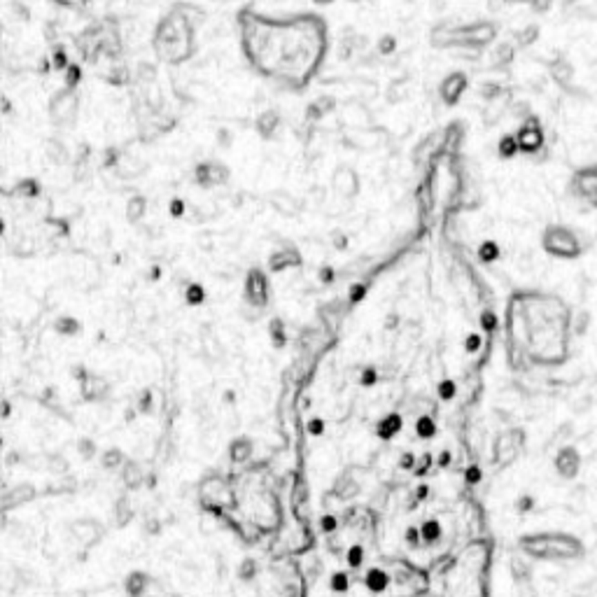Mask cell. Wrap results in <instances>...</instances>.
Wrapping results in <instances>:
<instances>
[{"instance_id":"cell-1","label":"cell","mask_w":597,"mask_h":597,"mask_svg":"<svg viewBox=\"0 0 597 597\" xmlns=\"http://www.w3.org/2000/svg\"><path fill=\"white\" fill-rule=\"evenodd\" d=\"M238 26L248 63L285 89L309 87L327 57V26L317 14L273 19L255 10H243Z\"/></svg>"},{"instance_id":"cell-26","label":"cell","mask_w":597,"mask_h":597,"mask_svg":"<svg viewBox=\"0 0 597 597\" xmlns=\"http://www.w3.org/2000/svg\"><path fill=\"white\" fill-rule=\"evenodd\" d=\"M275 126H278V117H275V112H266V115H262V119H260V128H262L264 133H271Z\"/></svg>"},{"instance_id":"cell-20","label":"cell","mask_w":597,"mask_h":597,"mask_svg":"<svg viewBox=\"0 0 597 597\" xmlns=\"http://www.w3.org/2000/svg\"><path fill=\"white\" fill-rule=\"evenodd\" d=\"M79 329V322L75 317H59L57 320V331L59 334H75V331Z\"/></svg>"},{"instance_id":"cell-13","label":"cell","mask_w":597,"mask_h":597,"mask_svg":"<svg viewBox=\"0 0 597 597\" xmlns=\"http://www.w3.org/2000/svg\"><path fill=\"white\" fill-rule=\"evenodd\" d=\"M52 110H54V119L63 121V117H70L72 112H75V98L72 96H57Z\"/></svg>"},{"instance_id":"cell-38","label":"cell","mask_w":597,"mask_h":597,"mask_svg":"<svg viewBox=\"0 0 597 597\" xmlns=\"http://www.w3.org/2000/svg\"><path fill=\"white\" fill-rule=\"evenodd\" d=\"M406 539H409V541H415V539H418V530H409V532H406Z\"/></svg>"},{"instance_id":"cell-4","label":"cell","mask_w":597,"mask_h":597,"mask_svg":"<svg viewBox=\"0 0 597 597\" xmlns=\"http://www.w3.org/2000/svg\"><path fill=\"white\" fill-rule=\"evenodd\" d=\"M520 549L530 558L551 560V562H569L586 556L583 541L567 532H539L520 539Z\"/></svg>"},{"instance_id":"cell-32","label":"cell","mask_w":597,"mask_h":597,"mask_svg":"<svg viewBox=\"0 0 597 597\" xmlns=\"http://www.w3.org/2000/svg\"><path fill=\"white\" fill-rule=\"evenodd\" d=\"M255 576V562L252 560H245L241 565V578H252Z\"/></svg>"},{"instance_id":"cell-12","label":"cell","mask_w":597,"mask_h":597,"mask_svg":"<svg viewBox=\"0 0 597 597\" xmlns=\"http://www.w3.org/2000/svg\"><path fill=\"white\" fill-rule=\"evenodd\" d=\"M199 180L203 184H219L226 180V170L222 166H211V164H203L199 166Z\"/></svg>"},{"instance_id":"cell-24","label":"cell","mask_w":597,"mask_h":597,"mask_svg":"<svg viewBox=\"0 0 597 597\" xmlns=\"http://www.w3.org/2000/svg\"><path fill=\"white\" fill-rule=\"evenodd\" d=\"M124 481H126V485H131V488H135V485H140V481H143V478H140V471H138V464H128L126 462V476H124Z\"/></svg>"},{"instance_id":"cell-22","label":"cell","mask_w":597,"mask_h":597,"mask_svg":"<svg viewBox=\"0 0 597 597\" xmlns=\"http://www.w3.org/2000/svg\"><path fill=\"white\" fill-rule=\"evenodd\" d=\"M492 57H495V59H492V63H495V66L509 63V61L513 59V47H511V45H500V49H497Z\"/></svg>"},{"instance_id":"cell-33","label":"cell","mask_w":597,"mask_h":597,"mask_svg":"<svg viewBox=\"0 0 597 597\" xmlns=\"http://www.w3.org/2000/svg\"><path fill=\"white\" fill-rule=\"evenodd\" d=\"M201 297H203V294H201V287H196V285H194V287H189V289H187V301H189V304H199Z\"/></svg>"},{"instance_id":"cell-21","label":"cell","mask_w":597,"mask_h":597,"mask_svg":"<svg viewBox=\"0 0 597 597\" xmlns=\"http://www.w3.org/2000/svg\"><path fill=\"white\" fill-rule=\"evenodd\" d=\"M415 429H418V436H422V439H429L434 432H436V424L432 418H420V420L415 422Z\"/></svg>"},{"instance_id":"cell-6","label":"cell","mask_w":597,"mask_h":597,"mask_svg":"<svg viewBox=\"0 0 597 597\" xmlns=\"http://www.w3.org/2000/svg\"><path fill=\"white\" fill-rule=\"evenodd\" d=\"M569 189L576 199L588 203L590 208H597V166H586V168H578L571 175Z\"/></svg>"},{"instance_id":"cell-37","label":"cell","mask_w":597,"mask_h":597,"mask_svg":"<svg viewBox=\"0 0 597 597\" xmlns=\"http://www.w3.org/2000/svg\"><path fill=\"white\" fill-rule=\"evenodd\" d=\"M467 348H469V350H476V348H478V336H471V338H469V346H467Z\"/></svg>"},{"instance_id":"cell-25","label":"cell","mask_w":597,"mask_h":597,"mask_svg":"<svg viewBox=\"0 0 597 597\" xmlns=\"http://www.w3.org/2000/svg\"><path fill=\"white\" fill-rule=\"evenodd\" d=\"M331 588L338 590V593H346L350 588V578L343 574V571H336V574L331 576Z\"/></svg>"},{"instance_id":"cell-16","label":"cell","mask_w":597,"mask_h":597,"mask_svg":"<svg viewBox=\"0 0 597 597\" xmlns=\"http://www.w3.org/2000/svg\"><path fill=\"white\" fill-rule=\"evenodd\" d=\"M387 583H390V576H387L385 571H380V569H371V571H369L366 586L371 588V590H385Z\"/></svg>"},{"instance_id":"cell-11","label":"cell","mask_w":597,"mask_h":597,"mask_svg":"<svg viewBox=\"0 0 597 597\" xmlns=\"http://www.w3.org/2000/svg\"><path fill=\"white\" fill-rule=\"evenodd\" d=\"M84 522H87V530H82L79 520L72 522V530H75V537L82 541L84 546H89V544H94L98 537H101V525H98L96 520H84Z\"/></svg>"},{"instance_id":"cell-19","label":"cell","mask_w":597,"mask_h":597,"mask_svg":"<svg viewBox=\"0 0 597 597\" xmlns=\"http://www.w3.org/2000/svg\"><path fill=\"white\" fill-rule=\"evenodd\" d=\"M399 427H402V418H399V415H387L385 420L380 422L378 432L383 434V436H390V434L399 432Z\"/></svg>"},{"instance_id":"cell-14","label":"cell","mask_w":597,"mask_h":597,"mask_svg":"<svg viewBox=\"0 0 597 597\" xmlns=\"http://www.w3.org/2000/svg\"><path fill=\"white\" fill-rule=\"evenodd\" d=\"M229 455H231L233 462H245V460H248L250 455H252V443H250L248 439H236V441L231 443Z\"/></svg>"},{"instance_id":"cell-30","label":"cell","mask_w":597,"mask_h":597,"mask_svg":"<svg viewBox=\"0 0 597 597\" xmlns=\"http://www.w3.org/2000/svg\"><path fill=\"white\" fill-rule=\"evenodd\" d=\"M534 40H537V26H527L520 33V42L522 45H527V42H534Z\"/></svg>"},{"instance_id":"cell-39","label":"cell","mask_w":597,"mask_h":597,"mask_svg":"<svg viewBox=\"0 0 597 597\" xmlns=\"http://www.w3.org/2000/svg\"><path fill=\"white\" fill-rule=\"evenodd\" d=\"M317 3H331V0H317Z\"/></svg>"},{"instance_id":"cell-10","label":"cell","mask_w":597,"mask_h":597,"mask_svg":"<svg viewBox=\"0 0 597 597\" xmlns=\"http://www.w3.org/2000/svg\"><path fill=\"white\" fill-rule=\"evenodd\" d=\"M551 77L556 79L560 87H567L571 79H574V66H571L567 59L558 57V59L551 63Z\"/></svg>"},{"instance_id":"cell-3","label":"cell","mask_w":597,"mask_h":597,"mask_svg":"<svg viewBox=\"0 0 597 597\" xmlns=\"http://www.w3.org/2000/svg\"><path fill=\"white\" fill-rule=\"evenodd\" d=\"M155 49L168 63H182L184 59H189L194 49V23L187 12L180 14V10H175L159 23L155 33Z\"/></svg>"},{"instance_id":"cell-28","label":"cell","mask_w":597,"mask_h":597,"mask_svg":"<svg viewBox=\"0 0 597 597\" xmlns=\"http://www.w3.org/2000/svg\"><path fill=\"white\" fill-rule=\"evenodd\" d=\"M362 560H364V551H362L360 546H353V549H350V553H348V562H350V567H360Z\"/></svg>"},{"instance_id":"cell-15","label":"cell","mask_w":597,"mask_h":597,"mask_svg":"<svg viewBox=\"0 0 597 597\" xmlns=\"http://www.w3.org/2000/svg\"><path fill=\"white\" fill-rule=\"evenodd\" d=\"M497 150H500V157H504V159L516 157L520 152L518 138H516V135H504V138L500 140V145H497Z\"/></svg>"},{"instance_id":"cell-9","label":"cell","mask_w":597,"mask_h":597,"mask_svg":"<svg viewBox=\"0 0 597 597\" xmlns=\"http://www.w3.org/2000/svg\"><path fill=\"white\" fill-rule=\"evenodd\" d=\"M467 84H469L467 75H462V72H453V75H448L441 82V98L448 106H455L467 91Z\"/></svg>"},{"instance_id":"cell-5","label":"cell","mask_w":597,"mask_h":597,"mask_svg":"<svg viewBox=\"0 0 597 597\" xmlns=\"http://www.w3.org/2000/svg\"><path fill=\"white\" fill-rule=\"evenodd\" d=\"M541 245L551 257H558V260H576V257L583 255V243L578 233L565 224L546 226L544 236H541Z\"/></svg>"},{"instance_id":"cell-2","label":"cell","mask_w":597,"mask_h":597,"mask_svg":"<svg viewBox=\"0 0 597 597\" xmlns=\"http://www.w3.org/2000/svg\"><path fill=\"white\" fill-rule=\"evenodd\" d=\"M509 329L518 353L539 366H560L569 360L571 309L558 294H516L509 311Z\"/></svg>"},{"instance_id":"cell-34","label":"cell","mask_w":597,"mask_h":597,"mask_svg":"<svg viewBox=\"0 0 597 597\" xmlns=\"http://www.w3.org/2000/svg\"><path fill=\"white\" fill-rule=\"evenodd\" d=\"M362 383H364V385H371V383H376V371H373V369H366V371H364V376H362Z\"/></svg>"},{"instance_id":"cell-18","label":"cell","mask_w":597,"mask_h":597,"mask_svg":"<svg viewBox=\"0 0 597 597\" xmlns=\"http://www.w3.org/2000/svg\"><path fill=\"white\" fill-rule=\"evenodd\" d=\"M422 539L427 541V544H434L436 539H441V525L436 520H427L422 525Z\"/></svg>"},{"instance_id":"cell-8","label":"cell","mask_w":597,"mask_h":597,"mask_svg":"<svg viewBox=\"0 0 597 597\" xmlns=\"http://www.w3.org/2000/svg\"><path fill=\"white\" fill-rule=\"evenodd\" d=\"M553 467L562 478H574L578 471H581V455L574 446H565L560 448L556 460H553Z\"/></svg>"},{"instance_id":"cell-36","label":"cell","mask_w":597,"mask_h":597,"mask_svg":"<svg viewBox=\"0 0 597 597\" xmlns=\"http://www.w3.org/2000/svg\"><path fill=\"white\" fill-rule=\"evenodd\" d=\"M322 427H324V424H322V420H320V418H315V420L311 422V432H313V434H320V432H322Z\"/></svg>"},{"instance_id":"cell-29","label":"cell","mask_w":597,"mask_h":597,"mask_svg":"<svg viewBox=\"0 0 597 597\" xmlns=\"http://www.w3.org/2000/svg\"><path fill=\"white\" fill-rule=\"evenodd\" d=\"M145 211V201L143 199H135L133 203H128V217L131 219H138L140 215Z\"/></svg>"},{"instance_id":"cell-23","label":"cell","mask_w":597,"mask_h":597,"mask_svg":"<svg viewBox=\"0 0 597 597\" xmlns=\"http://www.w3.org/2000/svg\"><path fill=\"white\" fill-rule=\"evenodd\" d=\"M103 464L108 467V469H117L119 464H124V455H121V451H106V455H103Z\"/></svg>"},{"instance_id":"cell-31","label":"cell","mask_w":597,"mask_h":597,"mask_svg":"<svg viewBox=\"0 0 597 597\" xmlns=\"http://www.w3.org/2000/svg\"><path fill=\"white\" fill-rule=\"evenodd\" d=\"M439 392H441L443 399H451V397L455 395V385L451 383V380H443L441 387H439Z\"/></svg>"},{"instance_id":"cell-17","label":"cell","mask_w":597,"mask_h":597,"mask_svg":"<svg viewBox=\"0 0 597 597\" xmlns=\"http://www.w3.org/2000/svg\"><path fill=\"white\" fill-rule=\"evenodd\" d=\"M145 586H147V576H145V574H140V571H135V574H131V576H128V581H126V590H128V595H140V593H145Z\"/></svg>"},{"instance_id":"cell-35","label":"cell","mask_w":597,"mask_h":597,"mask_svg":"<svg viewBox=\"0 0 597 597\" xmlns=\"http://www.w3.org/2000/svg\"><path fill=\"white\" fill-rule=\"evenodd\" d=\"M79 451H84V458H89L91 453H96V446H94V443H89V441H82V443H79Z\"/></svg>"},{"instance_id":"cell-27","label":"cell","mask_w":597,"mask_h":597,"mask_svg":"<svg viewBox=\"0 0 597 597\" xmlns=\"http://www.w3.org/2000/svg\"><path fill=\"white\" fill-rule=\"evenodd\" d=\"M497 255H500V252H497V245H495V243H483V245H481V260H483V262L497 260Z\"/></svg>"},{"instance_id":"cell-7","label":"cell","mask_w":597,"mask_h":597,"mask_svg":"<svg viewBox=\"0 0 597 597\" xmlns=\"http://www.w3.org/2000/svg\"><path fill=\"white\" fill-rule=\"evenodd\" d=\"M516 138H518L520 152H525V155H534V152H539L546 145L544 126H541L537 117H527L518 128V133H516Z\"/></svg>"}]
</instances>
